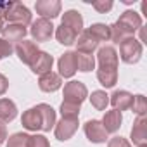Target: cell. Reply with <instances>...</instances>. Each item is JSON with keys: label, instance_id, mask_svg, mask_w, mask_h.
<instances>
[{"label": "cell", "instance_id": "obj_3", "mask_svg": "<svg viewBox=\"0 0 147 147\" xmlns=\"http://www.w3.org/2000/svg\"><path fill=\"white\" fill-rule=\"evenodd\" d=\"M62 97H64V100H62V102H69V104L82 106V102L88 97V90H87L85 83L73 80V82H67V83L64 85Z\"/></svg>", "mask_w": 147, "mask_h": 147}, {"label": "cell", "instance_id": "obj_5", "mask_svg": "<svg viewBox=\"0 0 147 147\" xmlns=\"http://www.w3.org/2000/svg\"><path fill=\"white\" fill-rule=\"evenodd\" d=\"M54 28L55 26L52 24V21L40 18V19H36V21L31 23L30 33H31V36H33V40L36 43L38 42H49L52 38V35H54Z\"/></svg>", "mask_w": 147, "mask_h": 147}, {"label": "cell", "instance_id": "obj_16", "mask_svg": "<svg viewBox=\"0 0 147 147\" xmlns=\"http://www.w3.org/2000/svg\"><path fill=\"white\" fill-rule=\"evenodd\" d=\"M76 52H82V54H92L94 55V52L97 50V47H99V42L87 31V30H83L82 33H80V36L76 38Z\"/></svg>", "mask_w": 147, "mask_h": 147}, {"label": "cell", "instance_id": "obj_8", "mask_svg": "<svg viewBox=\"0 0 147 147\" xmlns=\"http://www.w3.org/2000/svg\"><path fill=\"white\" fill-rule=\"evenodd\" d=\"M14 52L18 54V57H19L21 62H24V64L30 66V64L35 61L36 54L40 52V49H38V45H36L35 42H31V40H23V42H19V43L16 45Z\"/></svg>", "mask_w": 147, "mask_h": 147}, {"label": "cell", "instance_id": "obj_29", "mask_svg": "<svg viewBox=\"0 0 147 147\" xmlns=\"http://www.w3.org/2000/svg\"><path fill=\"white\" fill-rule=\"evenodd\" d=\"M59 111H61L62 118H78V116H80V106H76V104L62 102Z\"/></svg>", "mask_w": 147, "mask_h": 147}, {"label": "cell", "instance_id": "obj_17", "mask_svg": "<svg viewBox=\"0 0 147 147\" xmlns=\"http://www.w3.org/2000/svg\"><path fill=\"white\" fill-rule=\"evenodd\" d=\"M21 125H23V128H26V130H30V131H38V130H42V118H40V113H38L36 106H35V107H30L28 111L23 113V116H21Z\"/></svg>", "mask_w": 147, "mask_h": 147}, {"label": "cell", "instance_id": "obj_26", "mask_svg": "<svg viewBox=\"0 0 147 147\" xmlns=\"http://www.w3.org/2000/svg\"><path fill=\"white\" fill-rule=\"evenodd\" d=\"M87 31L97 40V42H109L111 40V33H109V24L104 23H95L90 28H87Z\"/></svg>", "mask_w": 147, "mask_h": 147}, {"label": "cell", "instance_id": "obj_15", "mask_svg": "<svg viewBox=\"0 0 147 147\" xmlns=\"http://www.w3.org/2000/svg\"><path fill=\"white\" fill-rule=\"evenodd\" d=\"M52 64H54V57L49 54V52H43L40 50L35 57V61L30 64L31 71L35 73V75H43V73H49L52 71Z\"/></svg>", "mask_w": 147, "mask_h": 147}, {"label": "cell", "instance_id": "obj_9", "mask_svg": "<svg viewBox=\"0 0 147 147\" xmlns=\"http://www.w3.org/2000/svg\"><path fill=\"white\" fill-rule=\"evenodd\" d=\"M57 67H59V73L57 75L61 78H73L75 73L78 71L76 69V59H75V52H64L59 61H57Z\"/></svg>", "mask_w": 147, "mask_h": 147}, {"label": "cell", "instance_id": "obj_23", "mask_svg": "<svg viewBox=\"0 0 147 147\" xmlns=\"http://www.w3.org/2000/svg\"><path fill=\"white\" fill-rule=\"evenodd\" d=\"M97 80L102 87L113 88L118 83V69H109V67H99L97 69Z\"/></svg>", "mask_w": 147, "mask_h": 147}, {"label": "cell", "instance_id": "obj_32", "mask_svg": "<svg viewBox=\"0 0 147 147\" xmlns=\"http://www.w3.org/2000/svg\"><path fill=\"white\" fill-rule=\"evenodd\" d=\"M113 0H95V2H92V7L97 11V12H100V14H106V12H109L111 9H113Z\"/></svg>", "mask_w": 147, "mask_h": 147}, {"label": "cell", "instance_id": "obj_10", "mask_svg": "<svg viewBox=\"0 0 147 147\" xmlns=\"http://www.w3.org/2000/svg\"><path fill=\"white\" fill-rule=\"evenodd\" d=\"M61 7H62V4L59 0H38L35 4L36 12L43 19H49V21H52L54 18H57L61 14Z\"/></svg>", "mask_w": 147, "mask_h": 147}, {"label": "cell", "instance_id": "obj_37", "mask_svg": "<svg viewBox=\"0 0 147 147\" xmlns=\"http://www.w3.org/2000/svg\"><path fill=\"white\" fill-rule=\"evenodd\" d=\"M4 30V16H2V11H0V33Z\"/></svg>", "mask_w": 147, "mask_h": 147}, {"label": "cell", "instance_id": "obj_2", "mask_svg": "<svg viewBox=\"0 0 147 147\" xmlns=\"http://www.w3.org/2000/svg\"><path fill=\"white\" fill-rule=\"evenodd\" d=\"M142 54H144V47H142V43H140L137 38H133V36H128V38H125V40L119 43V57H121V61L126 62V64H135V62H138L140 57H142Z\"/></svg>", "mask_w": 147, "mask_h": 147}, {"label": "cell", "instance_id": "obj_33", "mask_svg": "<svg viewBox=\"0 0 147 147\" xmlns=\"http://www.w3.org/2000/svg\"><path fill=\"white\" fill-rule=\"evenodd\" d=\"M12 52H14L12 43H11V42H7V40H4V38H0V59L12 55Z\"/></svg>", "mask_w": 147, "mask_h": 147}, {"label": "cell", "instance_id": "obj_38", "mask_svg": "<svg viewBox=\"0 0 147 147\" xmlns=\"http://www.w3.org/2000/svg\"><path fill=\"white\" fill-rule=\"evenodd\" d=\"M137 147H147V144H142V145H137Z\"/></svg>", "mask_w": 147, "mask_h": 147}, {"label": "cell", "instance_id": "obj_25", "mask_svg": "<svg viewBox=\"0 0 147 147\" xmlns=\"http://www.w3.org/2000/svg\"><path fill=\"white\" fill-rule=\"evenodd\" d=\"M75 59H76V69L82 73H90L92 69H95V57L92 54H82V52H75Z\"/></svg>", "mask_w": 147, "mask_h": 147}, {"label": "cell", "instance_id": "obj_35", "mask_svg": "<svg viewBox=\"0 0 147 147\" xmlns=\"http://www.w3.org/2000/svg\"><path fill=\"white\" fill-rule=\"evenodd\" d=\"M9 90V80L5 78V75L0 73V95H4Z\"/></svg>", "mask_w": 147, "mask_h": 147}, {"label": "cell", "instance_id": "obj_12", "mask_svg": "<svg viewBox=\"0 0 147 147\" xmlns=\"http://www.w3.org/2000/svg\"><path fill=\"white\" fill-rule=\"evenodd\" d=\"M109 104L114 107V111H128L133 104V95L126 90H114L113 95H109Z\"/></svg>", "mask_w": 147, "mask_h": 147}, {"label": "cell", "instance_id": "obj_7", "mask_svg": "<svg viewBox=\"0 0 147 147\" xmlns=\"http://www.w3.org/2000/svg\"><path fill=\"white\" fill-rule=\"evenodd\" d=\"M83 131L92 144H104L107 140V131L104 130V126L99 119H88L83 125Z\"/></svg>", "mask_w": 147, "mask_h": 147}, {"label": "cell", "instance_id": "obj_6", "mask_svg": "<svg viewBox=\"0 0 147 147\" xmlns=\"http://www.w3.org/2000/svg\"><path fill=\"white\" fill-rule=\"evenodd\" d=\"M78 118H61L55 126H54V133H55V138L61 140V142H66L69 140L73 135L76 133L78 130Z\"/></svg>", "mask_w": 147, "mask_h": 147}, {"label": "cell", "instance_id": "obj_36", "mask_svg": "<svg viewBox=\"0 0 147 147\" xmlns=\"http://www.w3.org/2000/svg\"><path fill=\"white\" fill-rule=\"evenodd\" d=\"M5 140H7V126H5V123L0 121V144Z\"/></svg>", "mask_w": 147, "mask_h": 147}, {"label": "cell", "instance_id": "obj_27", "mask_svg": "<svg viewBox=\"0 0 147 147\" xmlns=\"http://www.w3.org/2000/svg\"><path fill=\"white\" fill-rule=\"evenodd\" d=\"M88 99H90L92 106H94L97 111H106V107H107V104H109V95H107L104 90H95V92H92V95H90Z\"/></svg>", "mask_w": 147, "mask_h": 147}, {"label": "cell", "instance_id": "obj_14", "mask_svg": "<svg viewBox=\"0 0 147 147\" xmlns=\"http://www.w3.org/2000/svg\"><path fill=\"white\" fill-rule=\"evenodd\" d=\"M130 138L135 145L147 144V118L145 116H137L130 131Z\"/></svg>", "mask_w": 147, "mask_h": 147}, {"label": "cell", "instance_id": "obj_4", "mask_svg": "<svg viewBox=\"0 0 147 147\" xmlns=\"http://www.w3.org/2000/svg\"><path fill=\"white\" fill-rule=\"evenodd\" d=\"M114 24L125 36H131L135 31H138L142 28V18L135 11H125Z\"/></svg>", "mask_w": 147, "mask_h": 147}, {"label": "cell", "instance_id": "obj_24", "mask_svg": "<svg viewBox=\"0 0 147 147\" xmlns=\"http://www.w3.org/2000/svg\"><path fill=\"white\" fill-rule=\"evenodd\" d=\"M55 38H57V42L61 43V45H66V47H69V45H73L76 42V38H78V33L76 31H73L71 28H67V26H59L57 30H55Z\"/></svg>", "mask_w": 147, "mask_h": 147}, {"label": "cell", "instance_id": "obj_11", "mask_svg": "<svg viewBox=\"0 0 147 147\" xmlns=\"http://www.w3.org/2000/svg\"><path fill=\"white\" fill-rule=\"evenodd\" d=\"M97 62L99 67H109V69H118V52L114 47L106 45L100 47L97 52Z\"/></svg>", "mask_w": 147, "mask_h": 147}, {"label": "cell", "instance_id": "obj_22", "mask_svg": "<svg viewBox=\"0 0 147 147\" xmlns=\"http://www.w3.org/2000/svg\"><path fill=\"white\" fill-rule=\"evenodd\" d=\"M18 116V106L11 99H0V121L11 123Z\"/></svg>", "mask_w": 147, "mask_h": 147}, {"label": "cell", "instance_id": "obj_20", "mask_svg": "<svg viewBox=\"0 0 147 147\" xmlns=\"http://www.w3.org/2000/svg\"><path fill=\"white\" fill-rule=\"evenodd\" d=\"M102 126H104V130L107 131V133H116L119 128H121V123H123V116H121V113L119 111H107L106 114H104V118H102Z\"/></svg>", "mask_w": 147, "mask_h": 147}, {"label": "cell", "instance_id": "obj_1", "mask_svg": "<svg viewBox=\"0 0 147 147\" xmlns=\"http://www.w3.org/2000/svg\"><path fill=\"white\" fill-rule=\"evenodd\" d=\"M4 21H7L9 24H21L26 26L31 23V12L26 5L19 4V2H12L5 7V11H2Z\"/></svg>", "mask_w": 147, "mask_h": 147}, {"label": "cell", "instance_id": "obj_30", "mask_svg": "<svg viewBox=\"0 0 147 147\" xmlns=\"http://www.w3.org/2000/svg\"><path fill=\"white\" fill-rule=\"evenodd\" d=\"M131 111H133L137 116H145V111H147V104H145V97H144V95H135V97H133Z\"/></svg>", "mask_w": 147, "mask_h": 147}, {"label": "cell", "instance_id": "obj_13", "mask_svg": "<svg viewBox=\"0 0 147 147\" xmlns=\"http://www.w3.org/2000/svg\"><path fill=\"white\" fill-rule=\"evenodd\" d=\"M38 87L42 92H47V94H52L55 90H59L62 87V78L54 71H49V73H43L38 78Z\"/></svg>", "mask_w": 147, "mask_h": 147}, {"label": "cell", "instance_id": "obj_31", "mask_svg": "<svg viewBox=\"0 0 147 147\" xmlns=\"http://www.w3.org/2000/svg\"><path fill=\"white\" fill-rule=\"evenodd\" d=\"M28 147H50V144H49L47 137L35 133V135H30V140H28Z\"/></svg>", "mask_w": 147, "mask_h": 147}, {"label": "cell", "instance_id": "obj_28", "mask_svg": "<svg viewBox=\"0 0 147 147\" xmlns=\"http://www.w3.org/2000/svg\"><path fill=\"white\" fill-rule=\"evenodd\" d=\"M28 140H30L28 133L18 131L7 138V147H28Z\"/></svg>", "mask_w": 147, "mask_h": 147}, {"label": "cell", "instance_id": "obj_21", "mask_svg": "<svg viewBox=\"0 0 147 147\" xmlns=\"http://www.w3.org/2000/svg\"><path fill=\"white\" fill-rule=\"evenodd\" d=\"M2 35H4V40H7L11 43L12 42H18L19 43L28 35V30H26V26H21V24H7L2 30Z\"/></svg>", "mask_w": 147, "mask_h": 147}, {"label": "cell", "instance_id": "obj_18", "mask_svg": "<svg viewBox=\"0 0 147 147\" xmlns=\"http://www.w3.org/2000/svg\"><path fill=\"white\" fill-rule=\"evenodd\" d=\"M36 109H38L40 118H42V131H50L55 126V123H57L54 107L49 106V104H38Z\"/></svg>", "mask_w": 147, "mask_h": 147}, {"label": "cell", "instance_id": "obj_34", "mask_svg": "<svg viewBox=\"0 0 147 147\" xmlns=\"http://www.w3.org/2000/svg\"><path fill=\"white\" fill-rule=\"evenodd\" d=\"M107 147H131V144L123 137H113L107 142Z\"/></svg>", "mask_w": 147, "mask_h": 147}, {"label": "cell", "instance_id": "obj_19", "mask_svg": "<svg viewBox=\"0 0 147 147\" xmlns=\"http://www.w3.org/2000/svg\"><path fill=\"white\" fill-rule=\"evenodd\" d=\"M61 24L71 28L73 31H76V33H82V31H83V18H82V14H80L78 11H75V9H69V11L64 12Z\"/></svg>", "mask_w": 147, "mask_h": 147}]
</instances>
